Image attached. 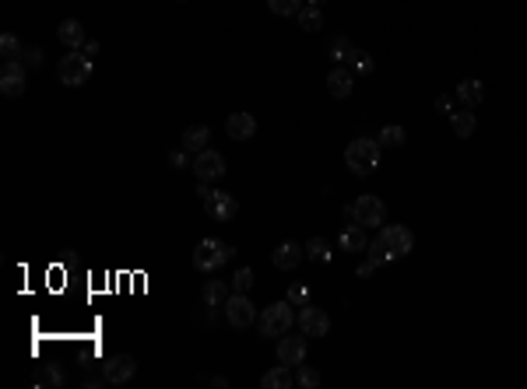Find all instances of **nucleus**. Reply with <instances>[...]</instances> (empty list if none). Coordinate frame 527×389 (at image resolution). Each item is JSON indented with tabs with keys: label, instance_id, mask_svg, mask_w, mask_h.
<instances>
[{
	"label": "nucleus",
	"instance_id": "f257e3e1",
	"mask_svg": "<svg viewBox=\"0 0 527 389\" xmlns=\"http://www.w3.org/2000/svg\"><path fill=\"white\" fill-rule=\"evenodd\" d=\"M344 165L356 175H373L380 168V141L373 137H356L344 151Z\"/></svg>",
	"mask_w": 527,
	"mask_h": 389
},
{
	"label": "nucleus",
	"instance_id": "f03ea898",
	"mask_svg": "<svg viewBox=\"0 0 527 389\" xmlns=\"http://www.w3.org/2000/svg\"><path fill=\"white\" fill-rule=\"evenodd\" d=\"M292 309H296L292 302H275V305L264 309V312H260V319H257L260 337H264V340L285 337V333L292 330V323H296V312H292Z\"/></svg>",
	"mask_w": 527,
	"mask_h": 389
},
{
	"label": "nucleus",
	"instance_id": "7ed1b4c3",
	"mask_svg": "<svg viewBox=\"0 0 527 389\" xmlns=\"http://www.w3.org/2000/svg\"><path fill=\"white\" fill-rule=\"evenodd\" d=\"M236 256V249L229 242H218V239H204L197 249H194V267L201 273H215L218 267H225L229 260Z\"/></svg>",
	"mask_w": 527,
	"mask_h": 389
},
{
	"label": "nucleus",
	"instance_id": "20e7f679",
	"mask_svg": "<svg viewBox=\"0 0 527 389\" xmlns=\"http://www.w3.org/2000/svg\"><path fill=\"white\" fill-rule=\"evenodd\" d=\"M88 74H92V56H84L81 49H70V53L60 56V63H56V77H60V84H67V88H81V84L88 81Z\"/></svg>",
	"mask_w": 527,
	"mask_h": 389
},
{
	"label": "nucleus",
	"instance_id": "39448f33",
	"mask_svg": "<svg viewBox=\"0 0 527 389\" xmlns=\"http://www.w3.org/2000/svg\"><path fill=\"white\" fill-rule=\"evenodd\" d=\"M351 207H356V225H362V228H380L387 221V207H383L380 197H373V193L359 197Z\"/></svg>",
	"mask_w": 527,
	"mask_h": 389
},
{
	"label": "nucleus",
	"instance_id": "423d86ee",
	"mask_svg": "<svg viewBox=\"0 0 527 389\" xmlns=\"http://www.w3.org/2000/svg\"><path fill=\"white\" fill-rule=\"evenodd\" d=\"M225 319H229V326L246 330V326L257 323V309H253V302L246 295H239V291H236L232 299H225Z\"/></svg>",
	"mask_w": 527,
	"mask_h": 389
},
{
	"label": "nucleus",
	"instance_id": "0eeeda50",
	"mask_svg": "<svg viewBox=\"0 0 527 389\" xmlns=\"http://www.w3.org/2000/svg\"><path fill=\"white\" fill-rule=\"evenodd\" d=\"M299 330H303V337H327L330 333V316L323 309H316V305H303Z\"/></svg>",
	"mask_w": 527,
	"mask_h": 389
},
{
	"label": "nucleus",
	"instance_id": "6e6552de",
	"mask_svg": "<svg viewBox=\"0 0 527 389\" xmlns=\"http://www.w3.org/2000/svg\"><path fill=\"white\" fill-rule=\"evenodd\" d=\"M134 372H137V361H134L130 354H116V358H109V361L102 365V382L123 386L127 379H134Z\"/></svg>",
	"mask_w": 527,
	"mask_h": 389
},
{
	"label": "nucleus",
	"instance_id": "1a4fd4ad",
	"mask_svg": "<svg viewBox=\"0 0 527 389\" xmlns=\"http://www.w3.org/2000/svg\"><path fill=\"white\" fill-rule=\"evenodd\" d=\"M204 211H208V218H215V221H232V218L239 214V204H236V197H232V193L215 189L211 197L204 200Z\"/></svg>",
	"mask_w": 527,
	"mask_h": 389
},
{
	"label": "nucleus",
	"instance_id": "9d476101",
	"mask_svg": "<svg viewBox=\"0 0 527 389\" xmlns=\"http://www.w3.org/2000/svg\"><path fill=\"white\" fill-rule=\"evenodd\" d=\"M194 175L201 179V182H211V179H222L225 175V158L218 154V151H201L197 158H194Z\"/></svg>",
	"mask_w": 527,
	"mask_h": 389
},
{
	"label": "nucleus",
	"instance_id": "9b49d317",
	"mask_svg": "<svg viewBox=\"0 0 527 389\" xmlns=\"http://www.w3.org/2000/svg\"><path fill=\"white\" fill-rule=\"evenodd\" d=\"M380 235H383V242L390 246V253H394V256H404V253H411V249H415V235H411L404 225H387Z\"/></svg>",
	"mask_w": 527,
	"mask_h": 389
},
{
	"label": "nucleus",
	"instance_id": "f8f14e48",
	"mask_svg": "<svg viewBox=\"0 0 527 389\" xmlns=\"http://www.w3.org/2000/svg\"><path fill=\"white\" fill-rule=\"evenodd\" d=\"M278 361L289 368H299L306 361V340L303 337H282L278 340Z\"/></svg>",
	"mask_w": 527,
	"mask_h": 389
},
{
	"label": "nucleus",
	"instance_id": "ddd939ff",
	"mask_svg": "<svg viewBox=\"0 0 527 389\" xmlns=\"http://www.w3.org/2000/svg\"><path fill=\"white\" fill-rule=\"evenodd\" d=\"M351 88H356V70H344V67H334L327 74V91L334 95V99H348Z\"/></svg>",
	"mask_w": 527,
	"mask_h": 389
},
{
	"label": "nucleus",
	"instance_id": "4468645a",
	"mask_svg": "<svg viewBox=\"0 0 527 389\" xmlns=\"http://www.w3.org/2000/svg\"><path fill=\"white\" fill-rule=\"evenodd\" d=\"M225 130H229V137L232 141H250L253 134H257V120L250 116V113H232L229 120H225Z\"/></svg>",
	"mask_w": 527,
	"mask_h": 389
},
{
	"label": "nucleus",
	"instance_id": "2eb2a0df",
	"mask_svg": "<svg viewBox=\"0 0 527 389\" xmlns=\"http://www.w3.org/2000/svg\"><path fill=\"white\" fill-rule=\"evenodd\" d=\"M303 256H306V246H299V242H282L271 260H275L278 270H296V267L303 263Z\"/></svg>",
	"mask_w": 527,
	"mask_h": 389
},
{
	"label": "nucleus",
	"instance_id": "dca6fc26",
	"mask_svg": "<svg viewBox=\"0 0 527 389\" xmlns=\"http://www.w3.org/2000/svg\"><path fill=\"white\" fill-rule=\"evenodd\" d=\"M56 39L67 46V49H84V25L77 22V18H67V22H60V29H56Z\"/></svg>",
	"mask_w": 527,
	"mask_h": 389
},
{
	"label": "nucleus",
	"instance_id": "f3484780",
	"mask_svg": "<svg viewBox=\"0 0 527 389\" xmlns=\"http://www.w3.org/2000/svg\"><path fill=\"white\" fill-rule=\"evenodd\" d=\"M457 99H461L468 109H478V106H482V99H485V88H482V81H475V77L461 81V84H457Z\"/></svg>",
	"mask_w": 527,
	"mask_h": 389
},
{
	"label": "nucleus",
	"instance_id": "a211bd4d",
	"mask_svg": "<svg viewBox=\"0 0 527 389\" xmlns=\"http://www.w3.org/2000/svg\"><path fill=\"white\" fill-rule=\"evenodd\" d=\"M208 141H211V130H208V127H187V130H183V151H187V154H201V151L208 148Z\"/></svg>",
	"mask_w": 527,
	"mask_h": 389
},
{
	"label": "nucleus",
	"instance_id": "6ab92c4d",
	"mask_svg": "<svg viewBox=\"0 0 527 389\" xmlns=\"http://www.w3.org/2000/svg\"><path fill=\"white\" fill-rule=\"evenodd\" d=\"M341 249H344V253H366V249H369L362 225H348V228L341 232Z\"/></svg>",
	"mask_w": 527,
	"mask_h": 389
},
{
	"label": "nucleus",
	"instance_id": "aec40b11",
	"mask_svg": "<svg viewBox=\"0 0 527 389\" xmlns=\"http://www.w3.org/2000/svg\"><path fill=\"white\" fill-rule=\"evenodd\" d=\"M450 127L461 141H471V134L478 130V120H475L471 109H461V113H450Z\"/></svg>",
	"mask_w": 527,
	"mask_h": 389
},
{
	"label": "nucleus",
	"instance_id": "412c9836",
	"mask_svg": "<svg viewBox=\"0 0 527 389\" xmlns=\"http://www.w3.org/2000/svg\"><path fill=\"white\" fill-rule=\"evenodd\" d=\"M292 382H296V375L289 372V365H278V368H271L268 375L260 379V386H264V389H289Z\"/></svg>",
	"mask_w": 527,
	"mask_h": 389
},
{
	"label": "nucleus",
	"instance_id": "4be33fe9",
	"mask_svg": "<svg viewBox=\"0 0 527 389\" xmlns=\"http://www.w3.org/2000/svg\"><path fill=\"white\" fill-rule=\"evenodd\" d=\"M201 295H204V302H208L211 309H218V305H225V299H229V284H225V280H208Z\"/></svg>",
	"mask_w": 527,
	"mask_h": 389
},
{
	"label": "nucleus",
	"instance_id": "5701e85b",
	"mask_svg": "<svg viewBox=\"0 0 527 389\" xmlns=\"http://www.w3.org/2000/svg\"><path fill=\"white\" fill-rule=\"evenodd\" d=\"M299 29H303V32H320V29H323V11H320L316 4L303 8V11H299Z\"/></svg>",
	"mask_w": 527,
	"mask_h": 389
},
{
	"label": "nucleus",
	"instance_id": "b1692460",
	"mask_svg": "<svg viewBox=\"0 0 527 389\" xmlns=\"http://www.w3.org/2000/svg\"><path fill=\"white\" fill-rule=\"evenodd\" d=\"M376 141H380V148H401V144L408 141V130L390 123V127H383V130H380V137H376Z\"/></svg>",
	"mask_w": 527,
	"mask_h": 389
},
{
	"label": "nucleus",
	"instance_id": "393cba45",
	"mask_svg": "<svg viewBox=\"0 0 527 389\" xmlns=\"http://www.w3.org/2000/svg\"><path fill=\"white\" fill-rule=\"evenodd\" d=\"M348 63H351V70H356V74H373V70H376V63H373V56H369L366 49H351V53H348Z\"/></svg>",
	"mask_w": 527,
	"mask_h": 389
},
{
	"label": "nucleus",
	"instance_id": "a878e982",
	"mask_svg": "<svg viewBox=\"0 0 527 389\" xmlns=\"http://www.w3.org/2000/svg\"><path fill=\"white\" fill-rule=\"evenodd\" d=\"M306 260L330 263V242H327V239H310V242H306Z\"/></svg>",
	"mask_w": 527,
	"mask_h": 389
},
{
	"label": "nucleus",
	"instance_id": "bb28decb",
	"mask_svg": "<svg viewBox=\"0 0 527 389\" xmlns=\"http://www.w3.org/2000/svg\"><path fill=\"white\" fill-rule=\"evenodd\" d=\"M369 260H373V263L380 267V263H390V260H397V256L390 253V246L383 242V235H376V239L369 242Z\"/></svg>",
	"mask_w": 527,
	"mask_h": 389
},
{
	"label": "nucleus",
	"instance_id": "cd10ccee",
	"mask_svg": "<svg viewBox=\"0 0 527 389\" xmlns=\"http://www.w3.org/2000/svg\"><path fill=\"white\" fill-rule=\"evenodd\" d=\"M348 53H351V42L344 39V35H334L330 42H327V56L337 63V60H348Z\"/></svg>",
	"mask_w": 527,
	"mask_h": 389
},
{
	"label": "nucleus",
	"instance_id": "c85d7f7f",
	"mask_svg": "<svg viewBox=\"0 0 527 389\" xmlns=\"http://www.w3.org/2000/svg\"><path fill=\"white\" fill-rule=\"evenodd\" d=\"M296 386H303V389H316V386H320V372H316V368H310V365H299V368H296Z\"/></svg>",
	"mask_w": 527,
	"mask_h": 389
},
{
	"label": "nucleus",
	"instance_id": "c756f323",
	"mask_svg": "<svg viewBox=\"0 0 527 389\" xmlns=\"http://www.w3.org/2000/svg\"><path fill=\"white\" fill-rule=\"evenodd\" d=\"M268 8H271L278 18H289V15H299V11H303V0H268Z\"/></svg>",
	"mask_w": 527,
	"mask_h": 389
},
{
	"label": "nucleus",
	"instance_id": "7c9ffc66",
	"mask_svg": "<svg viewBox=\"0 0 527 389\" xmlns=\"http://www.w3.org/2000/svg\"><path fill=\"white\" fill-rule=\"evenodd\" d=\"M0 53H4V60H18L22 56V42L11 32H4V35H0Z\"/></svg>",
	"mask_w": 527,
	"mask_h": 389
},
{
	"label": "nucleus",
	"instance_id": "2f4dec72",
	"mask_svg": "<svg viewBox=\"0 0 527 389\" xmlns=\"http://www.w3.org/2000/svg\"><path fill=\"white\" fill-rule=\"evenodd\" d=\"M0 91L8 99H18V95H25V77H0Z\"/></svg>",
	"mask_w": 527,
	"mask_h": 389
},
{
	"label": "nucleus",
	"instance_id": "473e14b6",
	"mask_svg": "<svg viewBox=\"0 0 527 389\" xmlns=\"http://www.w3.org/2000/svg\"><path fill=\"white\" fill-rule=\"evenodd\" d=\"M250 287H253V270H250V267L236 270V277H232V291H239V295H246Z\"/></svg>",
	"mask_w": 527,
	"mask_h": 389
},
{
	"label": "nucleus",
	"instance_id": "72a5a7b5",
	"mask_svg": "<svg viewBox=\"0 0 527 389\" xmlns=\"http://www.w3.org/2000/svg\"><path fill=\"white\" fill-rule=\"evenodd\" d=\"M289 302L299 305V309L310 305V287H306V284H292V287H289Z\"/></svg>",
	"mask_w": 527,
	"mask_h": 389
},
{
	"label": "nucleus",
	"instance_id": "f704fd0d",
	"mask_svg": "<svg viewBox=\"0 0 527 389\" xmlns=\"http://www.w3.org/2000/svg\"><path fill=\"white\" fill-rule=\"evenodd\" d=\"M0 77H25V63H18V60H4V67H0Z\"/></svg>",
	"mask_w": 527,
	"mask_h": 389
},
{
	"label": "nucleus",
	"instance_id": "c9c22d12",
	"mask_svg": "<svg viewBox=\"0 0 527 389\" xmlns=\"http://www.w3.org/2000/svg\"><path fill=\"white\" fill-rule=\"evenodd\" d=\"M169 165H172V168H187V151H172V154H169Z\"/></svg>",
	"mask_w": 527,
	"mask_h": 389
},
{
	"label": "nucleus",
	"instance_id": "e433bc0d",
	"mask_svg": "<svg viewBox=\"0 0 527 389\" xmlns=\"http://www.w3.org/2000/svg\"><path fill=\"white\" fill-rule=\"evenodd\" d=\"M25 63L39 67V63H43V53H39V49H25Z\"/></svg>",
	"mask_w": 527,
	"mask_h": 389
},
{
	"label": "nucleus",
	"instance_id": "4c0bfd02",
	"mask_svg": "<svg viewBox=\"0 0 527 389\" xmlns=\"http://www.w3.org/2000/svg\"><path fill=\"white\" fill-rule=\"evenodd\" d=\"M373 270H376V263H373V260H362V263H359V277H369Z\"/></svg>",
	"mask_w": 527,
	"mask_h": 389
},
{
	"label": "nucleus",
	"instance_id": "58836bf2",
	"mask_svg": "<svg viewBox=\"0 0 527 389\" xmlns=\"http://www.w3.org/2000/svg\"><path fill=\"white\" fill-rule=\"evenodd\" d=\"M436 109H439V113H450V95H439V99H436Z\"/></svg>",
	"mask_w": 527,
	"mask_h": 389
},
{
	"label": "nucleus",
	"instance_id": "ea45409f",
	"mask_svg": "<svg viewBox=\"0 0 527 389\" xmlns=\"http://www.w3.org/2000/svg\"><path fill=\"white\" fill-rule=\"evenodd\" d=\"M81 53H84V56H96V53H99V42H84Z\"/></svg>",
	"mask_w": 527,
	"mask_h": 389
},
{
	"label": "nucleus",
	"instance_id": "a19ab883",
	"mask_svg": "<svg viewBox=\"0 0 527 389\" xmlns=\"http://www.w3.org/2000/svg\"><path fill=\"white\" fill-rule=\"evenodd\" d=\"M211 193H215V189H208V182H201V186H197V197H201V200H208Z\"/></svg>",
	"mask_w": 527,
	"mask_h": 389
},
{
	"label": "nucleus",
	"instance_id": "79ce46f5",
	"mask_svg": "<svg viewBox=\"0 0 527 389\" xmlns=\"http://www.w3.org/2000/svg\"><path fill=\"white\" fill-rule=\"evenodd\" d=\"M310 4H316V8H323V4H327V0H310Z\"/></svg>",
	"mask_w": 527,
	"mask_h": 389
},
{
	"label": "nucleus",
	"instance_id": "37998d69",
	"mask_svg": "<svg viewBox=\"0 0 527 389\" xmlns=\"http://www.w3.org/2000/svg\"><path fill=\"white\" fill-rule=\"evenodd\" d=\"M180 4H183V0H180Z\"/></svg>",
	"mask_w": 527,
	"mask_h": 389
}]
</instances>
